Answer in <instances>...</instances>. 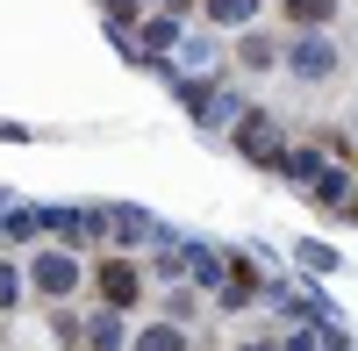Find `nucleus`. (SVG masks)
Returning a JSON list of instances; mask_svg holds the SVG:
<instances>
[{"label": "nucleus", "instance_id": "f257e3e1", "mask_svg": "<svg viewBox=\"0 0 358 351\" xmlns=\"http://www.w3.org/2000/svg\"><path fill=\"white\" fill-rule=\"evenodd\" d=\"M337 65H344V50H337V43H322V36L294 43V72H301V79H330Z\"/></svg>", "mask_w": 358, "mask_h": 351}, {"label": "nucleus", "instance_id": "f03ea898", "mask_svg": "<svg viewBox=\"0 0 358 351\" xmlns=\"http://www.w3.org/2000/svg\"><path fill=\"white\" fill-rule=\"evenodd\" d=\"M236 143H244L251 158H273V143H280V129H273V115H251V122L236 129Z\"/></svg>", "mask_w": 358, "mask_h": 351}, {"label": "nucleus", "instance_id": "7ed1b4c3", "mask_svg": "<svg viewBox=\"0 0 358 351\" xmlns=\"http://www.w3.org/2000/svg\"><path fill=\"white\" fill-rule=\"evenodd\" d=\"M72 280H79V273H72V258H36V287H43V294H65Z\"/></svg>", "mask_w": 358, "mask_h": 351}, {"label": "nucleus", "instance_id": "20e7f679", "mask_svg": "<svg viewBox=\"0 0 358 351\" xmlns=\"http://www.w3.org/2000/svg\"><path fill=\"white\" fill-rule=\"evenodd\" d=\"M101 294L108 301H136V273L129 266H101Z\"/></svg>", "mask_w": 358, "mask_h": 351}, {"label": "nucleus", "instance_id": "39448f33", "mask_svg": "<svg viewBox=\"0 0 358 351\" xmlns=\"http://www.w3.org/2000/svg\"><path fill=\"white\" fill-rule=\"evenodd\" d=\"M287 15L301 22V29H315V22H330V15H337V0H287Z\"/></svg>", "mask_w": 358, "mask_h": 351}, {"label": "nucleus", "instance_id": "423d86ee", "mask_svg": "<svg viewBox=\"0 0 358 351\" xmlns=\"http://www.w3.org/2000/svg\"><path fill=\"white\" fill-rule=\"evenodd\" d=\"M208 15H215V22H244L251 0H208Z\"/></svg>", "mask_w": 358, "mask_h": 351}, {"label": "nucleus", "instance_id": "0eeeda50", "mask_svg": "<svg viewBox=\"0 0 358 351\" xmlns=\"http://www.w3.org/2000/svg\"><path fill=\"white\" fill-rule=\"evenodd\" d=\"M143 351H179V337H165V330H158V337H143Z\"/></svg>", "mask_w": 358, "mask_h": 351}, {"label": "nucleus", "instance_id": "6e6552de", "mask_svg": "<svg viewBox=\"0 0 358 351\" xmlns=\"http://www.w3.org/2000/svg\"><path fill=\"white\" fill-rule=\"evenodd\" d=\"M8 294H15V280H8V273H0V301H8Z\"/></svg>", "mask_w": 358, "mask_h": 351}]
</instances>
